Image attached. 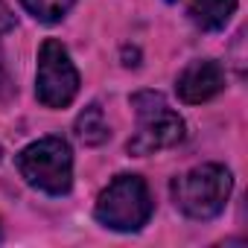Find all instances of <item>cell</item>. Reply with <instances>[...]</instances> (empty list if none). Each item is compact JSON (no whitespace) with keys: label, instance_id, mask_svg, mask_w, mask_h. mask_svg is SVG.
<instances>
[{"label":"cell","instance_id":"7","mask_svg":"<svg viewBox=\"0 0 248 248\" xmlns=\"http://www.w3.org/2000/svg\"><path fill=\"white\" fill-rule=\"evenodd\" d=\"M236 6H239V0H190L187 15L199 30L219 32V30H225V24L236 12Z\"/></svg>","mask_w":248,"mask_h":248},{"label":"cell","instance_id":"6","mask_svg":"<svg viewBox=\"0 0 248 248\" xmlns=\"http://www.w3.org/2000/svg\"><path fill=\"white\" fill-rule=\"evenodd\" d=\"M222 91H225V70L213 59H196V62H190L178 73V79H175V93L187 105H202V102L213 99Z\"/></svg>","mask_w":248,"mask_h":248},{"label":"cell","instance_id":"8","mask_svg":"<svg viewBox=\"0 0 248 248\" xmlns=\"http://www.w3.org/2000/svg\"><path fill=\"white\" fill-rule=\"evenodd\" d=\"M73 132L76 138L85 143V146H102L108 138H111V129H108V123H105V114L99 108V102H91L85 105V111L76 117L73 123Z\"/></svg>","mask_w":248,"mask_h":248},{"label":"cell","instance_id":"5","mask_svg":"<svg viewBox=\"0 0 248 248\" xmlns=\"http://www.w3.org/2000/svg\"><path fill=\"white\" fill-rule=\"evenodd\" d=\"M79 93V70L62 41L47 38L38 50L35 96L44 108H67Z\"/></svg>","mask_w":248,"mask_h":248},{"label":"cell","instance_id":"2","mask_svg":"<svg viewBox=\"0 0 248 248\" xmlns=\"http://www.w3.org/2000/svg\"><path fill=\"white\" fill-rule=\"evenodd\" d=\"M132 108L138 114V132L129 138L126 149L129 155H152L170 146H178L187 135L184 120L178 117V111H172L167 105V99L155 91H140L132 96Z\"/></svg>","mask_w":248,"mask_h":248},{"label":"cell","instance_id":"9","mask_svg":"<svg viewBox=\"0 0 248 248\" xmlns=\"http://www.w3.org/2000/svg\"><path fill=\"white\" fill-rule=\"evenodd\" d=\"M21 3L38 24H59L70 12L73 0H21Z\"/></svg>","mask_w":248,"mask_h":248},{"label":"cell","instance_id":"10","mask_svg":"<svg viewBox=\"0 0 248 248\" xmlns=\"http://www.w3.org/2000/svg\"><path fill=\"white\" fill-rule=\"evenodd\" d=\"M15 93V85H12V76H9V67H6V56L0 50V102H9Z\"/></svg>","mask_w":248,"mask_h":248},{"label":"cell","instance_id":"11","mask_svg":"<svg viewBox=\"0 0 248 248\" xmlns=\"http://www.w3.org/2000/svg\"><path fill=\"white\" fill-rule=\"evenodd\" d=\"M12 27H15V18L9 15V9L0 6V32H6V30H12Z\"/></svg>","mask_w":248,"mask_h":248},{"label":"cell","instance_id":"1","mask_svg":"<svg viewBox=\"0 0 248 248\" xmlns=\"http://www.w3.org/2000/svg\"><path fill=\"white\" fill-rule=\"evenodd\" d=\"M231 190H233V178L222 164L193 167L190 172L172 178V184H170L175 207L187 219H199V222L219 216L228 204Z\"/></svg>","mask_w":248,"mask_h":248},{"label":"cell","instance_id":"4","mask_svg":"<svg viewBox=\"0 0 248 248\" xmlns=\"http://www.w3.org/2000/svg\"><path fill=\"white\" fill-rule=\"evenodd\" d=\"M15 164L21 178L47 196H64L73 187V152L62 138H41L24 146Z\"/></svg>","mask_w":248,"mask_h":248},{"label":"cell","instance_id":"3","mask_svg":"<svg viewBox=\"0 0 248 248\" xmlns=\"http://www.w3.org/2000/svg\"><path fill=\"white\" fill-rule=\"evenodd\" d=\"M152 210H155V202L140 175H117L99 193L93 216L99 225H105L111 231L135 233L149 222Z\"/></svg>","mask_w":248,"mask_h":248}]
</instances>
